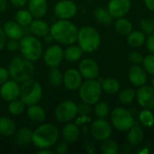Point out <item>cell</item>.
<instances>
[{
	"label": "cell",
	"instance_id": "1",
	"mask_svg": "<svg viewBox=\"0 0 154 154\" xmlns=\"http://www.w3.org/2000/svg\"><path fill=\"white\" fill-rule=\"evenodd\" d=\"M60 135L59 128L50 123H42L32 131V143L38 149L53 148Z\"/></svg>",
	"mask_w": 154,
	"mask_h": 154
},
{
	"label": "cell",
	"instance_id": "2",
	"mask_svg": "<svg viewBox=\"0 0 154 154\" xmlns=\"http://www.w3.org/2000/svg\"><path fill=\"white\" fill-rule=\"evenodd\" d=\"M79 28L70 20L58 19L51 25L50 34L60 45H69L77 42Z\"/></svg>",
	"mask_w": 154,
	"mask_h": 154
},
{
	"label": "cell",
	"instance_id": "3",
	"mask_svg": "<svg viewBox=\"0 0 154 154\" xmlns=\"http://www.w3.org/2000/svg\"><path fill=\"white\" fill-rule=\"evenodd\" d=\"M7 69L9 71L10 79L21 84L32 79L35 73L33 62L23 56L14 57L11 60Z\"/></svg>",
	"mask_w": 154,
	"mask_h": 154
},
{
	"label": "cell",
	"instance_id": "4",
	"mask_svg": "<svg viewBox=\"0 0 154 154\" xmlns=\"http://www.w3.org/2000/svg\"><path fill=\"white\" fill-rule=\"evenodd\" d=\"M19 51L25 59L35 62L43 54V45L41 40L34 35H23L19 40Z\"/></svg>",
	"mask_w": 154,
	"mask_h": 154
},
{
	"label": "cell",
	"instance_id": "5",
	"mask_svg": "<svg viewBox=\"0 0 154 154\" xmlns=\"http://www.w3.org/2000/svg\"><path fill=\"white\" fill-rule=\"evenodd\" d=\"M77 42L84 52L90 53L99 48L101 35L96 28L86 25L79 29Z\"/></svg>",
	"mask_w": 154,
	"mask_h": 154
},
{
	"label": "cell",
	"instance_id": "6",
	"mask_svg": "<svg viewBox=\"0 0 154 154\" xmlns=\"http://www.w3.org/2000/svg\"><path fill=\"white\" fill-rule=\"evenodd\" d=\"M43 95L42 85L32 79L22 83L20 88V98L28 106L31 105L38 104Z\"/></svg>",
	"mask_w": 154,
	"mask_h": 154
},
{
	"label": "cell",
	"instance_id": "7",
	"mask_svg": "<svg viewBox=\"0 0 154 154\" xmlns=\"http://www.w3.org/2000/svg\"><path fill=\"white\" fill-rule=\"evenodd\" d=\"M102 92L101 84L97 79H86L79 88V95L81 101L90 106H94L100 100Z\"/></svg>",
	"mask_w": 154,
	"mask_h": 154
},
{
	"label": "cell",
	"instance_id": "8",
	"mask_svg": "<svg viewBox=\"0 0 154 154\" xmlns=\"http://www.w3.org/2000/svg\"><path fill=\"white\" fill-rule=\"evenodd\" d=\"M134 123L133 114L125 107H116L111 113V125L119 132L128 131Z\"/></svg>",
	"mask_w": 154,
	"mask_h": 154
},
{
	"label": "cell",
	"instance_id": "9",
	"mask_svg": "<svg viewBox=\"0 0 154 154\" xmlns=\"http://www.w3.org/2000/svg\"><path fill=\"white\" fill-rule=\"evenodd\" d=\"M78 114V104L72 100H64L55 108V119L60 124H66L74 120Z\"/></svg>",
	"mask_w": 154,
	"mask_h": 154
},
{
	"label": "cell",
	"instance_id": "10",
	"mask_svg": "<svg viewBox=\"0 0 154 154\" xmlns=\"http://www.w3.org/2000/svg\"><path fill=\"white\" fill-rule=\"evenodd\" d=\"M42 59L48 68H57L64 60V49L60 44H50L43 51Z\"/></svg>",
	"mask_w": 154,
	"mask_h": 154
},
{
	"label": "cell",
	"instance_id": "11",
	"mask_svg": "<svg viewBox=\"0 0 154 154\" xmlns=\"http://www.w3.org/2000/svg\"><path fill=\"white\" fill-rule=\"evenodd\" d=\"M90 134L94 139L103 142L111 137L112 125L105 118H97L91 123Z\"/></svg>",
	"mask_w": 154,
	"mask_h": 154
},
{
	"label": "cell",
	"instance_id": "12",
	"mask_svg": "<svg viewBox=\"0 0 154 154\" xmlns=\"http://www.w3.org/2000/svg\"><path fill=\"white\" fill-rule=\"evenodd\" d=\"M55 16L58 19L70 20L78 13V5L72 0H59L53 8Z\"/></svg>",
	"mask_w": 154,
	"mask_h": 154
},
{
	"label": "cell",
	"instance_id": "13",
	"mask_svg": "<svg viewBox=\"0 0 154 154\" xmlns=\"http://www.w3.org/2000/svg\"><path fill=\"white\" fill-rule=\"evenodd\" d=\"M136 100L143 108L154 110V88L146 84L139 87L136 91Z\"/></svg>",
	"mask_w": 154,
	"mask_h": 154
},
{
	"label": "cell",
	"instance_id": "14",
	"mask_svg": "<svg viewBox=\"0 0 154 154\" xmlns=\"http://www.w3.org/2000/svg\"><path fill=\"white\" fill-rule=\"evenodd\" d=\"M78 69L85 79H96L98 78L100 72L97 62L91 58H85L81 60Z\"/></svg>",
	"mask_w": 154,
	"mask_h": 154
},
{
	"label": "cell",
	"instance_id": "15",
	"mask_svg": "<svg viewBox=\"0 0 154 154\" xmlns=\"http://www.w3.org/2000/svg\"><path fill=\"white\" fill-rule=\"evenodd\" d=\"M21 85L14 79H8L0 86V97L5 101L10 102L20 97Z\"/></svg>",
	"mask_w": 154,
	"mask_h": 154
},
{
	"label": "cell",
	"instance_id": "16",
	"mask_svg": "<svg viewBox=\"0 0 154 154\" xmlns=\"http://www.w3.org/2000/svg\"><path fill=\"white\" fill-rule=\"evenodd\" d=\"M106 8L114 18L117 19L120 17H125L132 8V1L131 0H109Z\"/></svg>",
	"mask_w": 154,
	"mask_h": 154
},
{
	"label": "cell",
	"instance_id": "17",
	"mask_svg": "<svg viewBox=\"0 0 154 154\" xmlns=\"http://www.w3.org/2000/svg\"><path fill=\"white\" fill-rule=\"evenodd\" d=\"M83 82V77L81 76L79 69H68L63 73V83L66 89L69 91L79 90V87Z\"/></svg>",
	"mask_w": 154,
	"mask_h": 154
},
{
	"label": "cell",
	"instance_id": "18",
	"mask_svg": "<svg viewBox=\"0 0 154 154\" xmlns=\"http://www.w3.org/2000/svg\"><path fill=\"white\" fill-rule=\"evenodd\" d=\"M148 73L143 67L140 65H133L128 70V79L129 81L134 87H142L146 84L148 79Z\"/></svg>",
	"mask_w": 154,
	"mask_h": 154
},
{
	"label": "cell",
	"instance_id": "19",
	"mask_svg": "<svg viewBox=\"0 0 154 154\" xmlns=\"http://www.w3.org/2000/svg\"><path fill=\"white\" fill-rule=\"evenodd\" d=\"M80 128L76 123H66L65 125L62 127L60 135L62 137V140L65 141L68 143H76L79 136H80Z\"/></svg>",
	"mask_w": 154,
	"mask_h": 154
},
{
	"label": "cell",
	"instance_id": "20",
	"mask_svg": "<svg viewBox=\"0 0 154 154\" xmlns=\"http://www.w3.org/2000/svg\"><path fill=\"white\" fill-rule=\"evenodd\" d=\"M3 31L8 39H14L19 41L24 35L23 27L14 20L6 21L3 25Z\"/></svg>",
	"mask_w": 154,
	"mask_h": 154
},
{
	"label": "cell",
	"instance_id": "21",
	"mask_svg": "<svg viewBox=\"0 0 154 154\" xmlns=\"http://www.w3.org/2000/svg\"><path fill=\"white\" fill-rule=\"evenodd\" d=\"M25 113H26L28 119L31 122L39 124V125L42 123H44V121L46 120V117H47L45 109L38 104L28 106L25 110Z\"/></svg>",
	"mask_w": 154,
	"mask_h": 154
},
{
	"label": "cell",
	"instance_id": "22",
	"mask_svg": "<svg viewBox=\"0 0 154 154\" xmlns=\"http://www.w3.org/2000/svg\"><path fill=\"white\" fill-rule=\"evenodd\" d=\"M51 25L42 18H35L29 25L31 33L38 38H43L50 33Z\"/></svg>",
	"mask_w": 154,
	"mask_h": 154
},
{
	"label": "cell",
	"instance_id": "23",
	"mask_svg": "<svg viewBox=\"0 0 154 154\" xmlns=\"http://www.w3.org/2000/svg\"><path fill=\"white\" fill-rule=\"evenodd\" d=\"M27 6L33 18H43L49 8L47 0H29Z\"/></svg>",
	"mask_w": 154,
	"mask_h": 154
},
{
	"label": "cell",
	"instance_id": "24",
	"mask_svg": "<svg viewBox=\"0 0 154 154\" xmlns=\"http://www.w3.org/2000/svg\"><path fill=\"white\" fill-rule=\"evenodd\" d=\"M17 131L16 123L12 118L3 116H0V136L10 137L14 135Z\"/></svg>",
	"mask_w": 154,
	"mask_h": 154
},
{
	"label": "cell",
	"instance_id": "25",
	"mask_svg": "<svg viewBox=\"0 0 154 154\" xmlns=\"http://www.w3.org/2000/svg\"><path fill=\"white\" fill-rule=\"evenodd\" d=\"M144 138L143 130L141 125L134 123V125L128 130L127 140L132 146H139Z\"/></svg>",
	"mask_w": 154,
	"mask_h": 154
},
{
	"label": "cell",
	"instance_id": "26",
	"mask_svg": "<svg viewBox=\"0 0 154 154\" xmlns=\"http://www.w3.org/2000/svg\"><path fill=\"white\" fill-rule=\"evenodd\" d=\"M32 129L26 126L21 127L14 134L15 143L20 147H25L30 143H32Z\"/></svg>",
	"mask_w": 154,
	"mask_h": 154
},
{
	"label": "cell",
	"instance_id": "27",
	"mask_svg": "<svg viewBox=\"0 0 154 154\" xmlns=\"http://www.w3.org/2000/svg\"><path fill=\"white\" fill-rule=\"evenodd\" d=\"M84 51L79 44H69L64 49V60L68 62H76L80 60Z\"/></svg>",
	"mask_w": 154,
	"mask_h": 154
},
{
	"label": "cell",
	"instance_id": "28",
	"mask_svg": "<svg viewBox=\"0 0 154 154\" xmlns=\"http://www.w3.org/2000/svg\"><path fill=\"white\" fill-rule=\"evenodd\" d=\"M127 43L133 48H139L145 43L146 35L142 30H133L127 35Z\"/></svg>",
	"mask_w": 154,
	"mask_h": 154
},
{
	"label": "cell",
	"instance_id": "29",
	"mask_svg": "<svg viewBox=\"0 0 154 154\" xmlns=\"http://www.w3.org/2000/svg\"><path fill=\"white\" fill-rule=\"evenodd\" d=\"M101 84L102 90L109 95H114L119 92L120 90V83L116 79L114 78H106L99 80Z\"/></svg>",
	"mask_w": 154,
	"mask_h": 154
},
{
	"label": "cell",
	"instance_id": "30",
	"mask_svg": "<svg viewBox=\"0 0 154 154\" xmlns=\"http://www.w3.org/2000/svg\"><path fill=\"white\" fill-rule=\"evenodd\" d=\"M115 29L118 34L127 36L134 30V26L129 19L125 17H120L117 18L115 23Z\"/></svg>",
	"mask_w": 154,
	"mask_h": 154
},
{
	"label": "cell",
	"instance_id": "31",
	"mask_svg": "<svg viewBox=\"0 0 154 154\" xmlns=\"http://www.w3.org/2000/svg\"><path fill=\"white\" fill-rule=\"evenodd\" d=\"M26 105L23 103V101L19 97L14 100H12L8 102L7 110L9 114L13 116H19L23 115L26 110Z\"/></svg>",
	"mask_w": 154,
	"mask_h": 154
},
{
	"label": "cell",
	"instance_id": "32",
	"mask_svg": "<svg viewBox=\"0 0 154 154\" xmlns=\"http://www.w3.org/2000/svg\"><path fill=\"white\" fill-rule=\"evenodd\" d=\"M94 17L95 19L104 25H109L112 23L114 17L111 15L107 8L105 7H97L94 11Z\"/></svg>",
	"mask_w": 154,
	"mask_h": 154
},
{
	"label": "cell",
	"instance_id": "33",
	"mask_svg": "<svg viewBox=\"0 0 154 154\" xmlns=\"http://www.w3.org/2000/svg\"><path fill=\"white\" fill-rule=\"evenodd\" d=\"M33 20V16L28 9L20 8L14 14V21L17 22L23 27H27Z\"/></svg>",
	"mask_w": 154,
	"mask_h": 154
},
{
	"label": "cell",
	"instance_id": "34",
	"mask_svg": "<svg viewBox=\"0 0 154 154\" xmlns=\"http://www.w3.org/2000/svg\"><path fill=\"white\" fill-rule=\"evenodd\" d=\"M48 82L52 87H60L63 83V73L60 69L57 68H50L48 71Z\"/></svg>",
	"mask_w": 154,
	"mask_h": 154
},
{
	"label": "cell",
	"instance_id": "35",
	"mask_svg": "<svg viewBox=\"0 0 154 154\" xmlns=\"http://www.w3.org/2000/svg\"><path fill=\"white\" fill-rule=\"evenodd\" d=\"M136 97V91L131 88H124L118 93V100L121 104L126 106L132 104Z\"/></svg>",
	"mask_w": 154,
	"mask_h": 154
},
{
	"label": "cell",
	"instance_id": "36",
	"mask_svg": "<svg viewBox=\"0 0 154 154\" xmlns=\"http://www.w3.org/2000/svg\"><path fill=\"white\" fill-rule=\"evenodd\" d=\"M140 123L146 127H152L154 125V114L152 110L143 108L139 113Z\"/></svg>",
	"mask_w": 154,
	"mask_h": 154
},
{
	"label": "cell",
	"instance_id": "37",
	"mask_svg": "<svg viewBox=\"0 0 154 154\" xmlns=\"http://www.w3.org/2000/svg\"><path fill=\"white\" fill-rule=\"evenodd\" d=\"M100 150L103 154H117L119 152V146L114 140L108 138L101 142Z\"/></svg>",
	"mask_w": 154,
	"mask_h": 154
},
{
	"label": "cell",
	"instance_id": "38",
	"mask_svg": "<svg viewBox=\"0 0 154 154\" xmlns=\"http://www.w3.org/2000/svg\"><path fill=\"white\" fill-rule=\"evenodd\" d=\"M94 114L97 118H106L110 113V106L106 101H98L94 105Z\"/></svg>",
	"mask_w": 154,
	"mask_h": 154
},
{
	"label": "cell",
	"instance_id": "39",
	"mask_svg": "<svg viewBox=\"0 0 154 154\" xmlns=\"http://www.w3.org/2000/svg\"><path fill=\"white\" fill-rule=\"evenodd\" d=\"M140 27L145 34H152L154 33V20L150 18H143L140 21Z\"/></svg>",
	"mask_w": 154,
	"mask_h": 154
},
{
	"label": "cell",
	"instance_id": "40",
	"mask_svg": "<svg viewBox=\"0 0 154 154\" xmlns=\"http://www.w3.org/2000/svg\"><path fill=\"white\" fill-rule=\"evenodd\" d=\"M143 67L148 74L154 76V54H148L143 58Z\"/></svg>",
	"mask_w": 154,
	"mask_h": 154
},
{
	"label": "cell",
	"instance_id": "41",
	"mask_svg": "<svg viewBox=\"0 0 154 154\" xmlns=\"http://www.w3.org/2000/svg\"><path fill=\"white\" fill-rule=\"evenodd\" d=\"M143 56L137 51H133L128 54V60L133 65H141L143 61Z\"/></svg>",
	"mask_w": 154,
	"mask_h": 154
},
{
	"label": "cell",
	"instance_id": "42",
	"mask_svg": "<svg viewBox=\"0 0 154 154\" xmlns=\"http://www.w3.org/2000/svg\"><path fill=\"white\" fill-rule=\"evenodd\" d=\"M53 148H54L53 150H54L55 153L65 154L69 152V143H66L65 141H62V142H60V143L58 142L54 145Z\"/></svg>",
	"mask_w": 154,
	"mask_h": 154
},
{
	"label": "cell",
	"instance_id": "43",
	"mask_svg": "<svg viewBox=\"0 0 154 154\" xmlns=\"http://www.w3.org/2000/svg\"><path fill=\"white\" fill-rule=\"evenodd\" d=\"M92 112L91 106L87 103H80L78 105V114L79 116H89Z\"/></svg>",
	"mask_w": 154,
	"mask_h": 154
},
{
	"label": "cell",
	"instance_id": "44",
	"mask_svg": "<svg viewBox=\"0 0 154 154\" xmlns=\"http://www.w3.org/2000/svg\"><path fill=\"white\" fill-rule=\"evenodd\" d=\"M5 48H6L7 51H11V52H14L19 50V41L14 40V39H9L8 41H6Z\"/></svg>",
	"mask_w": 154,
	"mask_h": 154
},
{
	"label": "cell",
	"instance_id": "45",
	"mask_svg": "<svg viewBox=\"0 0 154 154\" xmlns=\"http://www.w3.org/2000/svg\"><path fill=\"white\" fill-rule=\"evenodd\" d=\"M8 79H10V75L8 69L5 67H0V86L6 82Z\"/></svg>",
	"mask_w": 154,
	"mask_h": 154
},
{
	"label": "cell",
	"instance_id": "46",
	"mask_svg": "<svg viewBox=\"0 0 154 154\" xmlns=\"http://www.w3.org/2000/svg\"><path fill=\"white\" fill-rule=\"evenodd\" d=\"M145 44H146V48L148 51L150 53L154 54V33L148 35L145 41Z\"/></svg>",
	"mask_w": 154,
	"mask_h": 154
},
{
	"label": "cell",
	"instance_id": "47",
	"mask_svg": "<svg viewBox=\"0 0 154 154\" xmlns=\"http://www.w3.org/2000/svg\"><path fill=\"white\" fill-rule=\"evenodd\" d=\"M75 119H76L75 123L79 126V125H85V124H87V123L91 121V117L89 116H79V117H76Z\"/></svg>",
	"mask_w": 154,
	"mask_h": 154
},
{
	"label": "cell",
	"instance_id": "48",
	"mask_svg": "<svg viewBox=\"0 0 154 154\" xmlns=\"http://www.w3.org/2000/svg\"><path fill=\"white\" fill-rule=\"evenodd\" d=\"M29 0H9V2L11 3V5L16 8H22L24 5H27Z\"/></svg>",
	"mask_w": 154,
	"mask_h": 154
},
{
	"label": "cell",
	"instance_id": "49",
	"mask_svg": "<svg viewBox=\"0 0 154 154\" xmlns=\"http://www.w3.org/2000/svg\"><path fill=\"white\" fill-rule=\"evenodd\" d=\"M6 41H7V37L5 36V34L3 31V28L0 27V51L5 47Z\"/></svg>",
	"mask_w": 154,
	"mask_h": 154
},
{
	"label": "cell",
	"instance_id": "50",
	"mask_svg": "<svg viewBox=\"0 0 154 154\" xmlns=\"http://www.w3.org/2000/svg\"><path fill=\"white\" fill-rule=\"evenodd\" d=\"M143 3L148 10L154 12V0H143Z\"/></svg>",
	"mask_w": 154,
	"mask_h": 154
},
{
	"label": "cell",
	"instance_id": "51",
	"mask_svg": "<svg viewBox=\"0 0 154 154\" xmlns=\"http://www.w3.org/2000/svg\"><path fill=\"white\" fill-rule=\"evenodd\" d=\"M8 3L6 0H0V14L5 13L7 9Z\"/></svg>",
	"mask_w": 154,
	"mask_h": 154
},
{
	"label": "cell",
	"instance_id": "52",
	"mask_svg": "<svg viewBox=\"0 0 154 154\" xmlns=\"http://www.w3.org/2000/svg\"><path fill=\"white\" fill-rule=\"evenodd\" d=\"M39 154H55L54 150H52L51 148H45V149H40L38 152Z\"/></svg>",
	"mask_w": 154,
	"mask_h": 154
},
{
	"label": "cell",
	"instance_id": "53",
	"mask_svg": "<svg viewBox=\"0 0 154 154\" xmlns=\"http://www.w3.org/2000/svg\"><path fill=\"white\" fill-rule=\"evenodd\" d=\"M42 39H43L44 42H45V43H47V44H49V45H50V44H51V43L54 42V40H53V38H52V36H51L50 33H49V34H47L46 36H44Z\"/></svg>",
	"mask_w": 154,
	"mask_h": 154
},
{
	"label": "cell",
	"instance_id": "54",
	"mask_svg": "<svg viewBox=\"0 0 154 154\" xmlns=\"http://www.w3.org/2000/svg\"><path fill=\"white\" fill-rule=\"evenodd\" d=\"M151 83H152L151 86H152V88H154V76H152V82H151Z\"/></svg>",
	"mask_w": 154,
	"mask_h": 154
},
{
	"label": "cell",
	"instance_id": "55",
	"mask_svg": "<svg viewBox=\"0 0 154 154\" xmlns=\"http://www.w3.org/2000/svg\"><path fill=\"white\" fill-rule=\"evenodd\" d=\"M57 1H59V0H57Z\"/></svg>",
	"mask_w": 154,
	"mask_h": 154
}]
</instances>
